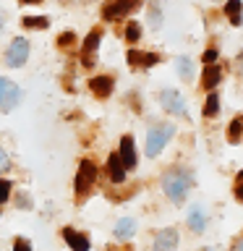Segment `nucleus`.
Listing matches in <instances>:
<instances>
[{
	"instance_id": "nucleus-1",
	"label": "nucleus",
	"mask_w": 243,
	"mask_h": 251,
	"mask_svg": "<svg viewBox=\"0 0 243 251\" xmlns=\"http://www.w3.org/2000/svg\"><path fill=\"white\" fill-rule=\"evenodd\" d=\"M191 186H194V176L186 168H172L162 176V188L168 194V199L172 201H183L188 191H191Z\"/></svg>"
},
{
	"instance_id": "nucleus-2",
	"label": "nucleus",
	"mask_w": 243,
	"mask_h": 251,
	"mask_svg": "<svg viewBox=\"0 0 243 251\" xmlns=\"http://www.w3.org/2000/svg\"><path fill=\"white\" fill-rule=\"evenodd\" d=\"M94 180H97V165H94L92 160H81V165H78V173H76V180H73L76 199H78V201L86 199V194L92 191Z\"/></svg>"
},
{
	"instance_id": "nucleus-3",
	"label": "nucleus",
	"mask_w": 243,
	"mask_h": 251,
	"mask_svg": "<svg viewBox=\"0 0 243 251\" xmlns=\"http://www.w3.org/2000/svg\"><path fill=\"white\" fill-rule=\"evenodd\" d=\"M172 133H175V126H170V123H160V126H154V128H149V133H146V154L157 157L162 152V147L172 139Z\"/></svg>"
},
{
	"instance_id": "nucleus-4",
	"label": "nucleus",
	"mask_w": 243,
	"mask_h": 251,
	"mask_svg": "<svg viewBox=\"0 0 243 251\" xmlns=\"http://www.w3.org/2000/svg\"><path fill=\"white\" fill-rule=\"evenodd\" d=\"M141 5V0H107L102 8V19L105 21H121L125 16H131Z\"/></svg>"
},
{
	"instance_id": "nucleus-5",
	"label": "nucleus",
	"mask_w": 243,
	"mask_h": 251,
	"mask_svg": "<svg viewBox=\"0 0 243 251\" xmlns=\"http://www.w3.org/2000/svg\"><path fill=\"white\" fill-rule=\"evenodd\" d=\"M29 58V39L24 37H16L11 45H8V52H5V63L11 68H21Z\"/></svg>"
},
{
	"instance_id": "nucleus-6",
	"label": "nucleus",
	"mask_w": 243,
	"mask_h": 251,
	"mask_svg": "<svg viewBox=\"0 0 243 251\" xmlns=\"http://www.w3.org/2000/svg\"><path fill=\"white\" fill-rule=\"evenodd\" d=\"M21 102V89L19 84H13L11 78H3L0 76V110H13L16 105Z\"/></svg>"
},
{
	"instance_id": "nucleus-7",
	"label": "nucleus",
	"mask_w": 243,
	"mask_h": 251,
	"mask_svg": "<svg viewBox=\"0 0 243 251\" xmlns=\"http://www.w3.org/2000/svg\"><path fill=\"white\" fill-rule=\"evenodd\" d=\"M99 42H102V31H99V29H92L89 34H86L84 45H81V63H84V66H94V60H97V50H99Z\"/></svg>"
},
{
	"instance_id": "nucleus-8",
	"label": "nucleus",
	"mask_w": 243,
	"mask_h": 251,
	"mask_svg": "<svg viewBox=\"0 0 243 251\" xmlns=\"http://www.w3.org/2000/svg\"><path fill=\"white\" fill-rule=\"evenodd\" d=\"M160 102H162V107L168 110V113L172 115H186V100H183V94L175 92V89H165L160 94Z\"/></svg>"
},
{
	"instance_id": "nucleus-9",
	"label": "nucleus",
	"mask_w": 243,
	"mask_h": 251,
	"mask_svg": "<svg viewBox=\"0 0 243 251\" xmlns=\"http://www.w3.org/2000/svg\"><path fill=\"white\" fill-rule=\"evenodd\" d=\"M118 157H121V162H123L125 170L136 168L139 157H136V144H133V136H128V133H125V136L121 139V152H118Z\"/></svg>"
},
{
	"instance_id": "nucleus-10",
	"label": "nucleus",
	"mask_w": 243,
	"mask_h": 251,
	"mask_svg": "<svg viewBox=\"0 0 243 251\" xmlns=\"http://www.w3.org/2000/svg\"><path fill=\"white\" fill-rule=\"evenodd\" d=\"M178 246V230L172 227H165L154 235V251H175Z\"/></svg>"
},
{
	"instance_id": "nucleus-11",
	"label": "nucleus",
	"mask_w": 243,
	"mask_h": 251,
	"mask_svg": "<svg viewBox=\"0 0 243 251\" xmlns=\"http://www.w3.org/2000/svg\"><path fill=\"white\" fill-rule=\"evenodd\" d=\"M89 89L94 97H99V100H107L110 94H113V78L110 76H92V81H89Z\"/></svg>"
},
{
	"instance_id": "nucleus-12",
	"label": "nucleus",
	"mask_w": 243,
	"mask_h": 251,
	"mask_svg": "<svg viewBox=\"0 0 243 251\" xmlns=\"http://www.w3.org/2000/svg\"><path fill=\"white\" fill-rule=\"evenodd\" d=\"M63 238H66V243L71 246V251H89V238H86L84 233L73 230V227H66V230H63Z\"/></svg>"
},
{
	"instance_id": "nucleus-13",
	"label": "nucleus",
	"mask_w": 243,
	"mask_h": 251,
	"mask_svg": "<svg viewBox=\"0 0 243 251\" xmlns=\"http://www.w3.org/2000/svg\"><path fill=\"white\" fill-rule=\"evenodd\" d=\"M107 176H110L113 183H123V180H125V168H123V162H121V157H118V154L107 157Z\"/></svg>"
},
{
	"instance_id": "nucleus-14",
	"label": "nucleus",
	"mask_w": 243,
	"mask_h": 251,
	"mask_svg": "<svg viewBox=\"0 0 243 251\" xmlns=\"http://www.w3.org/2000/svg\"><path fill=\"white\" fill-rule=\"evenodd\" d=\"M219 78H222V71H219L217 63H212V66H204V76H201L204 89H215V86L219 84Z\"/></svg>"
},
{
	"instance_id": "nucleus-15",
	"label": "nucleus",
	"mask_w": 243,
	"mask_h": 251,
	"mask_svg": "<svg viewBox=\"0 0 243 251\" xmlns=\"http://www.w3.org/2000/svg\"><path fill=\"white\" fill-rule=\"evenodd\" d=\"M133 233H136V223H133L131 217H123L115 223V238L118 241H128Z\"/></svg>"
},
{
	"instance_id": "nucleus-16",
	"label": "nucleus",
	"mask_w": 243,
	"mask_h": 251,
	"mask_svg": "<svg viewBox=\"0 0 243 251\" xmlns=\"http://www.w3.org/2000/svg\"><path fill=\"white\" fill-rule=\"evenodd\" d=\"M188 227L194 233H201L207 227V215H204L201 207H191V212H188Z\"/></svg>"
},
{
	"instance_id": "nucleus-17",
	"label": "nucleus",
	"mask_w": 243,
	"mask_h": 251,
	"mask_svg": "<svg viewBox=\"0 0 243 251\" xmlns=\"http://www.w3.org/2000/svg\"><path fill=\"white\" fill-rule=\"evenodd\" d=\"M21 26L24 29H47L50 26V19H47V16H24Z\"/></svg>"
},
{
	"instance_id": "nucleus-18",
	"label": "nucleus",
	"mask_w": 243,
	"mask_h": 251,
	"mask_svg": "<svg viewBox=\"0 0 243 251\" xmlns=\"http://www.w3.org/2000/svg\"><path fill=\"white\" fill-rule=\"evenodd\" d=\"M225 13L230 16V24H233V26H238V24H241V0H227Z\"/></svg>"
},
{
	"instance_id": "nucleus-19",
	"label": "nucleus",
	"mask_w": 243,
	"mask_h": 251,
	"mask_svg": "<svg viewBox=\"0 0 243 251\" xmlns=\"http://www.w3.org/2000/svg\"><path fill=\"white\" fill-rule=\"evenodd\" d=\"M217 110H219V97H217V94H209L207 102H204V110H201V113L207 115V118H212V115H217Z\"/></svg>"
},
{
	"instance_id": "nucleus-20",
	"label": "nucleus",
	"mask_w": 243,
	"mask_h": 251,
	"mask_svg": "<svg viewBox=\"0 0 243 251\" xmlns=\"http://www.w3.org/2000/svg\"><path fill=\"white\" fill-rule=\"evenodd\" d=\"M175 66H178L180 78H186V81H188V78L194 76V66H191V60H188V58H178V60H175Z\"/></svg>"
},
{
	"instance_id": "nucleus-21",
	"label": "nucleus",
	"mask_w": 243,
	"mask_h": 251,
	"mask_svg": "<svg viewBox=\"0 0 243 251\" xmlns=\"http://www.w3.org/2000/svg\"><path fill=\"white\" fill-rule=\"evenodd\" d=\"M149 24H152V29H160V24H162L160 3H152V5H149Z\"/></svg>"
},
{
	"instance_id": "nucleus-22",
	"label": "nucleus",
	"mask_w": 243,
	"mask_h": 251,
	"mask_svg": "<svg viewBox=\"0 0 243 251\" xmlns=\"http://www.w3.org/2000/svg\"><path fill=\"white\" fill-rule=\"evenodd\" d=\"M141 37V26L136 21H128V26H125V42H139Z\"/></svg>"
},
{
	"instance_id": "nucleus-23",
	"label": "nucleus",
	"mask_w": 243,
	"mask_h": 251,
	"mask_svg": "<svg viewBox=\"0 0 243 251\" xmlns=\"http://www.w3.org/2000/svg\"><path fill=\"white\" fill-rule=\"evenodd\" d=\"M73 45H76V34H73V31H63V34L58 37V47H60V50H71Z\"/></svg>"
},
{
	"instance_id": "nucleus-24",
	"label": "nucleus",
	"mask_w": 243,
	"mask_h": 251,
	"mask_svg": "<svg viewBox=\"0 0 243 251\" xmlns=\"http://www.w3.org/2000/svg\"><path fill=\"white\" fill-rule=\"evenodd\" d=\"M241 131H243V121H241V118H235V121L230 123V141H238Z\"/></svg>"
},
{
	"instance_id": "nucleus-25",
	"label": "nucleus",
	"mask_w": 243,
	"mask_h": 251,
	"mask_svg": "<svg viewBox=\"0 0 243 251\" xmlns=\"http://www.w3.org/2000/svg\"><path fill=\"white\" fill-rule=\"evenodd\" d=\"M128 63H131V66H136V68H141V66H144V52L128 50Z\"/></svg>"
},
{
	"instance_id": "nucleus-26",
	"label": "nucleus",
	"mask_w": 243,
	"mask_h": 251,
	"mask_svg": "<svg viewBox=\"0 0 243 251\" xmlns=\"http://www.w3.org/2000/svg\"><path fill=\"white\" fill-rule=\"evenodd\" d=\"M11 180H0V204L8 201V196H11Z\"/></svg>"
},
{
	"instance_id": "nucleus-27",
	"label": "nucleus",
	"mask_w": 243,
	"mask_h": 251,
	"mask_svg": "<svg viewBox=\"0 0 243 251\" xmlns=\"http://www.w3.org/2000/svg\"><path fill=\"white\" fill-rule=\"evenodd\" d=\"M157 63H160V55L144 52V66H141V68H152V66H157Z\"/></svg>"
},
{
	"instance_id": "nucleus-28",
	"label": "nucleus",
	"mask_w": 243,
	"mask_h": 251,
	"mask_svg": "<svg viewBox=\"0 0 243 251\" xmlns=\"http://www.w3.org/2000/svg\"><path fill=\"white\" fill-rule=\"evenodd\" d=\"M13 251H31V243L26 238H16L13 241Z\"/></svg>"
},
{
	"instance_id": "nucleus-29",
	"label": "nucleus",
	"mask_w": 243,
	"mask_h": 251,
	"mask_svg": "<svg viewBox=\"0 0 243 251\" xmlns=\"http://www.w3.org/2000/svg\"><path fill=\"white\" fill-rule=\"evenodd\" d=\"M8 168H11V160H8V154H5V149H3V147H0V173H3V170H8Z\"/></svg>"
},
{
	"instance_id": "nucleus-30",
	"label": "nucleus",
	"mask_w": 243,
	"mask_h": 251,
	"mask_svg": "<svg viewBox=\"0 0 243 251\" xmlns=\"http://www.w3.org/2000/svg\"><path fill=\"white\" fill-rule=\"evenodd\" d=\"M204 66H212V63H215L217 60V50H207V52H204Z\"/></svg>"
},
{
	"instance_id": "nucleus-31",
	"label": "nucleus",
	"mask_w": 243,
	"mask_h": 251,
	"mask_svg": "<svg viewBox=\"0 0 243 251\" xmlns=\"http://www.w3.org/2000/svg\"><path fill=\"white\" fill-rule=\"evenodd\" d=\"M16 201H19V207H21V209H26V207H31V199H29L26 194H21V196H19V199H16Z\"/></svg>"
},
{
	"instance_id": "nucleus-32",
	"label": "nucleus",
	"mask_w": 243,
	"mask_h": 251,
	"mask_svg": "<svg viewBox=\"0 0 243 251\" xmlns=\"http://www.w3.org/2000/svg\"><path fill=\"white\" fill-rule=\"evenodd\" d=\"M235 196L243 201V180H238V186H235Z\"/></svg>"
},
{
	"instance_id": "nucleus-33",
	"label": "nucleus",
	"mask_w": 243,
	"mask_h": 251,
	"mask_svg": "<svg viewBox=\"0 0 243 251\" xmlns=\"http://www.w3.org/2000/svg\"><path fill=\"white\" fill-rule=\"evenodd\" d=\"M3 29H5V13H3V8H0V34H3Z\"/></svg>"
},
{
	"instance_id": "nucleus-34",
	"label": "nucleus",
	"mask_w": 243,
	"mask_h": 251,
	"mask_svg": "<svg viewBox=\"0 0 243 251\" xmlns=\"http://www.w3.org/2000/svg\"><path fill=\"white\" fill-rule=\"evenodd\" d=\"M21 3H39V0H21Z\"/></svg>"
},
{
	"instance_id": "nucleus-35",
	"label": "nucleus",
	"mask_w": 243,
	"mask_h": 251,
	"mask_svg": "<svg viewBox=\"0 0 243 251\" xmlns=\"http://www.w3.org/2000/svg\"><path fill=\"white\" fill-rule=\"evenodd\" d=\"M238 180H243V170H241V173H238Z\"/></svg>"
},
{
	"instance_id": "nucleus-36",
	"label": "nucleus",
	"mask_w": 243,
	"mask_h": 251,
	"mask_svg": "<svg viewBox=\"0 0 243 251\" xmlns=\"http://www.w3.org/2000/svg\"><path fill=\"white\" fill-rule=\"evenodd\" d=\"M63 3H76V0H63Z\"/></svg>"
},
{
	"instance_id": "nucleus-37",
	"label": "nucleus",
	"mask_w": 243,
	"mask_h": 251,
	"mask_svg": "<svg viewBox=\"0 0 243 251\" xmlns=\"http://www.w3.org/2000/svg\"><path fill=\"white\" fill-rule=\"evenodd\" d=\"M241 71H243V55H241Z\"/></svg>"
},
{
	"instance_id": "nucleus-38",
	"label": "nucleus",
	"mask_w": 243,
	"mask_h": 251,
	"mask_svg": "<svg viewBox=\"0 0 243 251\" xmlns=\"http://www.w3.org/2000/svg\"><path fill=\"white\" fill-rule=\"evenodd\" d=\"M241 251H243V249H241Z\"/></svg>"
}]
</instances>
